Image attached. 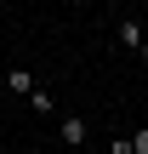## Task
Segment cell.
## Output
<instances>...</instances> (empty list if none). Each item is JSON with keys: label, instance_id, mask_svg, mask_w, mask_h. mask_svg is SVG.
<instances>
[{"label": "cell", "instance_id": "obj_2", "mask_svg": "<svg viewBox=\"0 0 148 154\" xmlns=\"http://www.w3.org/2000/svg\"><path fill=\"white\" fill-rule=\"evenodd\" d=\"M6 91L29 97V91H34V74H29V69H6Z\"/></svg>", "mask_w": 148, "mask_h": 154}, {"label": "cell", "instance_id": "obj_3", "mask_svg": "<svg viewBox=\"0 0 148 154\" xmlns=\"http://www.w3.org/2000/svg\"><path fill=\"white\" fill-rule=\"evenodd\" d=\"M120 46H137V51H143V46H148V29L125 17V23H120Z\"/></svg>", "mask_w": 148, "mask_h": 154}, {"label": "cell", "instance_id": "obj_5", "mask_svg": "<svg viewBox=\"0 0 148 154\" xmlns=\"http://www.w3.org/2000/svg\"><path fill=\"white\" fill-rule=\"evenodd\" d=\"M131 154H148V131H131Z\"/></svg>", "mask_w": 148, "mask_h": 154}, {"label": "cell", "instance_id": "obj_1", "mask_svg": "<svg viewBox=\"0 0 148 154\" xmlns=\"http://www.w3.org/2000/svg\"><path fill=\"white\" fill-rule=\"evenodd\" d=\"M57 137H63L68 149H80V143H86V120H80V114H63V120H57Z\"/></svg>", "mask_w": 148, "mask_h": 154}, {"label": "cell", "instance_id": "obj_6", "mask_svg": "<svg viewBox=\"0 0 148 154\" xmlns=\"http://www.w3.org/2000/svg\"><path fill=\"white\" fill-rule=\"evenodd\" d=\"M143 63H148V46H143Z\"/></svg>", "mask_w": 148, "mask_h": 154}, {"label": "cell", "instance_id": "obj_4", "mask_svg": "<svg viewBox=\"0 0 148 154\" xmlns=\"http://www.w3.org/2000/svg\"><path fill=\"white\" fill-rule=\"evenodd\" d=\"M29 109H34V114H51L57 103H51V91H40V86H34V91H29Z\"/></svg>", "mask_w": 148, "mask_h": 154}, {"label": "cell", "instance_id": "obj_7", "mask_svg": "<svg viewBox=\"0 0 148 154\" xmlns=\"http://www.w3.org/2000/svg\"><path fill=\"white\" fill-rule=\"evenodd\" d=\"M0 154H6V149H0Z\"/></svg>", "mask_w": 148, "mask_h": 154}]
</instances>
